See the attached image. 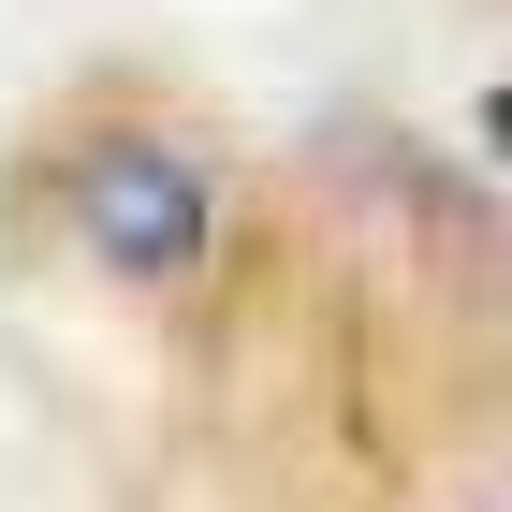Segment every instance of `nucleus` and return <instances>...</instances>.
Here are the masks:
<instances>
[{
    "mask_svg": "<svg viewBox=\"0 0 512 512\" xmlns=\"http://www.w3.org/2000/svg\"><path fill=\"white\" fill-rule=\"evenodd\" d=\"M74 235L103 278H191L220 235V176H205L176 132H103L74 161Z\"/></svg>",
    "mask_w": 512,
    "mask_h": 512,
    "instance_id": "f257e3e1",
    "label": "nucleus"
}]
</instances>
